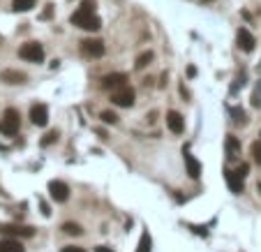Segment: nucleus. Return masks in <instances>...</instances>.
I'll return each mask as SVG.
<instances>
[{"label":"nucleus","instance_id":"obj_1","mask_svg":"<svg viewBox=\"0 0 261 252\" xmlns=\"http://www.w3.org/2000/svg\"><path fill=\"white\" fill-rule=\"evenodd\" d=\"M72 24L84 30H90V33L102 28V19L95 14V3L92 0H84L81 3V7L72 14Z\"/></svg>","mask_w":261,"mask_h":252},{"label":"nucleus","instance_id":"obj_2","mask_svg":"<svg viewBox=\"0 0 261 252\" xmlns=\"http://www.w3.org/2000/svg\"><path fill=\"white\" fill-rule=\"evenodd\" d=\"M21 127V116H18L16 109H5V114L0 118V132L5 137H14Z\"/></svg>","mask_w":261,"mask_h":252},{"label":"nucleus","instance_id":"obj_3","mask_svg":"<svg viewBox=\"0 0 261 252\" xmlns=\"http://www.w3.org/2000/svg\"><path fill=\"white\" fill-rule=\"evenodd\" d=\"M18 56L24 60H28V63H42L44 49H42V44H37V42H26L24 47L18 49Z\"/></svg>","mask_w":261,"mask_h":252},{"label":"nucleus","instance_id":"obj_4","mask_svg":"<svg viewBox=\"0 0 261 252\" xmlns=\"http://www.w3.org/2000/svg\"><path fill=\"white\" fill-rule=\"evenodd\" d=\"M111 102L116 104V107H132L134 104V90L130 88V86H120V88L111 90Z\"/></svg>","mask_w":261,"mask_h":252},{"label":"nucleus","instance_id":"obj_5","mask_svg":"<svg viewBox=\"0 0 261 252\" xmlns=\"http://www.w3.org/2000/svg\"><path fill=\"white\" fill-rule=\"evenodd\" d=\"M236 42H238V49H240V51H245V54H252V51H254V47H256L254 35H252L248 28H238Z\"/></svg>","mask_w":261,"mask_h":252},{"label":"nucleus","instance_id":"obj_6","mask_svg":"<svg viewBox=\"0 0 261 252\" xmlns=\"http://www.w3.org/2000/svg\"><path fill=\"white\" fill-rule=\"evenodd\" d=\"M0 234L18 236V238H30V236H35V229L32 227H21V224H0Z\"/></svg>","mask_w":261,"mask_h":252},{"label":"nucleus","instance_id":"obj_7","mask_svg":"<svg viewBox=\"0 0 261 252\" xmlns=\"http://www.w3.org/2000/svg\"><path fill=\"white\" fill-rule=\"evenodd\" d=\"M49 194H51V199L58 201V204H62V201L70 199V187H67L62 180H51L49 183Z\"/></svg>","mask_w":261,"mask_h":252},{"label":"nucleus","instance_id":"obj_8","mask_svg":"<svg viewBox=\"0 0 261 252\" xmlns=\"http://www.w3.org/2000/svg\"><path fill=\"white\" fill-rule=\"evenodd\" d=\"M30 120H32V125H37V127L46 125L49 123V109H46V104H32Z\"/></svg>","mask_w":261,"mask_h":252},{"label":"nucleus","instance_id":"obj_9","mask_svg":"<svg viewBox=\"0 0 261 252\" xmlns=\"http://www.w3.org/2000/svg\"><path fill=\"white\" fill-rule=\"evenodd\" d=\"M81 49H84L86 56H92V58H102L104 56L102 40H84V42H81Z\"/></svg>","mask_w":261,"mask_h":252},{"label":"nucleus","instance_id":"obj_10","mask_svg":"<svg viewBox=\"0 0 261 252\" xmlns=\"http://www.w3.org/2000/svg\"><path fill=\"white\" fill-rule=\"evenodd\" d=\"M224 178H226V185H229V190L234 194H240L245 190V183H243V176H238L236 171H229L226 169L224 171Z\"/></svg>","mask_w":261,"mask_h":252},{"label":"nucleus","instance_id":"obj_11","mask_svg":"<svg viewBox=\"0 0 261 252\" xmlns=\"http://www.w3.org/2000/svg\"><path fill=\"white\" fill-rule=\"evenodd\" d=\"M125 81H128V77H125L122 72L106 74V77L102 79V88H106V90H116V88H120V86H125Z\"/></svg>","mask_w":261,"mask_h":252},{"label":"nucleus","instance_id":"obj_12","mask_svg":"<svg viewBox=\"0 0 261 252\" xmlns=\"http://www.w3.org/2000/svg\"><path fill=\"white\" fill-rule=\"evenodd\" d=\"M166 125H169V130L174 134H182V130H185V120H182V116L178 114V111H169V114H166Z\"/></svg>","mask_w":261,"mask_h":252},{"label":"nucleus","instance_id":"obj_13","mask_svg":"<svg viewBox=\"0 0 261 252\" xmlns=\"http://www.w3.org/2000/svg\"><path fill=\"white\" fill-rule=\"evenodd\" d=\"M182 157H185V167H188V174H190V178H199L201 176V164L196 162L194 160V155H192V153H190V150H185V153H182Z\"/></svg>","mask_w":261,"mask_h":252},{"label":"nucleus","instance_id":"obj_14","mask_svg":"<svg viewBox=\"0 0 261 252\" xmlns=\"http://www.w3.org/2000/svg\"><path fill=\"white\" fill-rule=\"evenodd\" d=\"M0 252H26V247L14 236H7V238L0 240Z\"/></svg>","mask_w":261,"mask_h":252},{"label":"nucleus","instance_id":"obj_15","mask_svg":"<svg viewBox=\"0 0 261 252\" xmlns=\"http://www.w3.org/2000/svg\"><path fill=\"white\" fill-rule=\"evenodd\" d=\"M0 79L5 81V84H24L26 81V74H21V72H14V70H5V72L0 74Z\"/></svg>","mask_w":261,"mask_h":252},{"label":"nucleus","instance_id":"obj_16","mask_svg":"<svg viewBox=\"0 0 261 252\" xmlns=\"http://www.w3.org/2000/svg\"><path fill=\"white\" fill-rule=\"evenodd\" d=\"M32 7H35V0H12L14 12H30Z\"/></svg>","mask_w":261,"mask_h":252},{"label":"nucleus","instance_id":"obj_17","mask_svg":"<svg viewBox=\"0 0 261 252\" xmlns=\"http://www.w3.org/2000/svg\"><path fill=\"white\" fill-rule=\"evenodd\" d=\"M226 153H229V157H236V153H240V144L236 141V137L226 139Z\"/></svg>","mask_w":261,"mask_h":252},{"label":"nucleus","instance_id":"obj_18","mask_svg":"<svg viewBox=\"0 0 261 252\" xmlns=\"http://www.w3.org/2000/svg\"><path fill=\"white\" fill-rule=\"evenodd\" d=\"M62 231L70 234V236H81V234H84V229H81L76 222H65V224H62Z\"/></svg>","mask_w":261,"mask_h":252},{"label":"nucleus","instance_id":"obj_19","mask_svg":"<svg viewBox=\"0 0 261 252\" xmlns=\"http://www.w3.org/2000/svg\"><path fill=\"white\" fill-rule=\"evenodd\" d=\"M152 60V51H146V54H141L139 58H136V70H144L146 65H150Z\"/></svg>","mask_w":261,"mask_h":252},{"label":"nucleus","instance_id":"obj_20","mask_svg":"<svg viewBox=\"0 0 261 252\" xmlns=\"http://www.w3.org/2000/svg\"><path fill=\"white\" fill-rule=\"evenodd\" d=\"M136 252H150V236H148V231H144V234H141V240H139V247H136Z\"/></svg>","mask_w":261,"mask_h":252},{"label":"nucleus","instance_id":"obj_21","mask_svg":"<svg viewBox=\"0 0 261 252\" xmlns=\"http://www.w3.org/2000/svg\"><path fill=\"white\" fill-rule=\"evenodd\" d=\"M252 157H254V162H256V164H261V141L252 144Z\"/></svg>","mask_w":261,"mask_h":252},{"label":"nucleus","instance_id":"obj_22","mask_svg":"<svg viewBox=\"0 0 261 252\" xmlns=\"http://www.w3.org/2000/svg\"><path fill=\"white\" fill-rule=\"evenodd\" d=\"M100 118H102L104 123H111V125H114L116 120H118V116H116L114 111H102V116H100Z\"/></svg>","mask_w":261,"mask_h":252},{"label":"nucleus","instance_id":"obj_23","mask_svg":"<svg viewBox=\"0 0 261 252\" xmlns=\"http://www.w3.org/2000/svg\"><path fill=\"white\" fill-rule=\"evenodd\" d=\"M231 114H234V123H245V111L243 109H231Z\"/></svg>","mask_w":261,"mask_h":252},{"label":"nucleus","instance_id":"obj_24","mask_svg":"<svg viewBox=\"0 0 261 252\" xmlns=\"http://www.w3.org/2000/svg\"><path fill=\"white\" fill-rule=\"evenodd\" d=\"M56 139H58V132H49L46 137L42 139V146H49V144H54Z\"/></svg>","mask_w":261,"mask_h":252},{"label":"nucleus","instance_id":"obj_25","mask_svg":"<svg viewBox=\"0 0 261 252\" xmlns=\"http://www.w3.org/2000/svg\"><path fill=\"white\" fill-rule=\"evenodd\" d=\"M248 171H250L248 164H238V169H236V174H238V176H243V178H245V176H248Z\"/></svg>","mask_w":261,"mask_h":252},{"label":"nucleus","instance_id":"obj_26","mask_svg":"<svg viewBox=\"0 0 261 252\" xmlns=\"http://www.w3.org/2000/svg\"><path fill=\"white\" fill-rule=\"evenodd\" d=\"M252 104H254V107H261V95H259V90H256L254 95H252Z\"/></svg>","mask_w":261,"mask_h":252},{"label":"nucleus","instance_id":"obj_27","mask_svg":"<svg viewBox=\"0 0 261 252\" xmlns=\"http://www.w3.org/2000/svg\"><path fill=\"white\" fill-rule=\"evenodd\" d=\"M62 252H86L84 247H74V245H67V247H62Z\"/></svg>","mask_w":261,"mask_h":252},{"label":"nucleus","instance_id":"obj_28","mask_svg":"<svg viewBox=\"0 0 261 252\" xmlns=\"http://www.w3.org/2000/svg\"><path fill=\"white\" fill-rule=\"evenodd\" d=\"M95 252H114L111 247H106V245H100V247H95Z\"/></svg>","mask_w":261,"mask_h":252},{"label":"nucleus","instance_id":"obj_29","mask_svg":"<svg viewBox=\"0 0 261 252\" xmlns=\"http://www.w3.org/2000/svg\"><path fill=\"white\" fill-rule=\"evenodd\" d=\"M259 192H261V183H259Z\"/></svg>","mask_w":261,"mask_h":252},{"label":"nucleus","instance_id":"obj_30","mask_svg":"<svg viewBox=\"0 0 261 252\" xmlns=\"http://www.w3.org/2000/svg\"><path fill=\"white\" fill-rule=\"evenodd\" d=\"M206 3H210V0H206Z\"/></svg>","mask_w":261,"mask_h":252}]
</instances>
